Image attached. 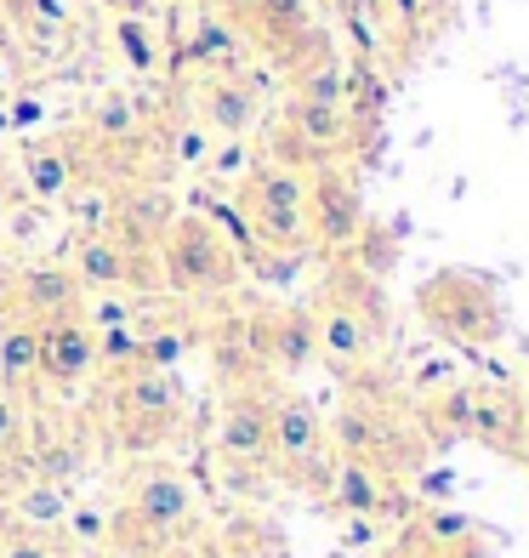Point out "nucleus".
<instances>
[{"mask_svg": "<svg viewBox=\"0 0 529 558\" xmlns=\"http://www.w3.org/2000/svg\"><path fill=\"white\" fill-rule=\"evenodd\" d=\"M17 12H29L40 29H63V23H69V0H17Z\"/></svg>", "mask_w": 529, "mask_h": 558, "instance_id": "nucleus-32", "label": "nucleus"}, {"mask_svg": "<svg viewBox=\"0 0 529 558\" xmlns=\"http://www.w3.org/2000/svg\"><path fill=\"white\" fill-rule=\"evenodd\" d=\"M331 439L342 456H353V462H376L382 468V456H387V427L376 422L370 411H359V404H347V411L331 422Z\"/></svg>", "mask_w": 529, "mask_h": 558, "instance_id": "nucleus-19", "label": "nucleus"}, {"mask_svg": "<svg viewBox=\"0 0 529 558\" xmlns=\"http://www.w3.org/2000/svg\"><path fill=\"white\" fill-rule=\"evenodd\" d=\"M347 69L336 63V58H319V63H308L302 69V81H296V97L302 104H336V109H347Z\"/></svg>", "mask_w": 529, "mask_h": 558, "instance_id": "nucleus-25", "label": "nucleus"}, {"mask_svg": "<svg viewBox=\"0 0 529 558\" xmlns=\"http://www.w3.org/2000/svg\"><path fill=\"white\" fill-rule=\"evenodd\" d=\"M211 148H217V137H211L194 114L176 120V125H165V160H171L176 171H206Z\"/></svg>", "mask_w": 529, "mask_h": 558, "instance_id": "nucleus-24", "label": "nucleus"}, {"mask_svg": "<svg viewBox=\"0 0 529 558\" xmlns=\"http://www.w3.org/2000/svg\"><path fill=\"white\" fill-rule=\"evenodd\" d=\"M86 308V286L74 279V268H58V263H35L17 274V314L29 325H46V319H63V314H81Z\"/></svg>", "mask_w": 529, "mask_h": 558, "instance_id": "nucleus-11", "label": "nucleus"}, {"mask_svg": "<svg viewBox=\"0 0 529 558\" xmlns=\"http://www.w3.org/2000/svg\"><path fill=\"white\" fill-rule=\"evenodd\" d=\"M0 383L7 388L40 383V325L29 319L7 325V337H0Z\"/></svg>", "mask_w": 529, "mask_h": 558, "instance_id": "nucleus-20", "label": "nucleus"}, {"mask_svg": "<svg viewBox=\"0 0 529 558\" xmlns=\"http://www.w3.org/2000/svg\"><path fill=\"white\" fill-rule=\"evenodd\" d=\"M23 183H29L35 199H69L74 183H81V148L69 137H46L23 148Z\"/></svg>", "mask_w": 529, "mask_h": 558, "instance_id": "nucleus-17", "label": "nucleus"}, {"mask_svg": "<svg viewBox=\"0 0 529 558\" xmlns=\"http://www.w3.org/2000/svg\"><path fill=\"white\" fill-rule=\"evenodd\" d=\"M313 314V342H319V360L336 365V371H359L370 353H376V337H382V308L370 296V279H353V291L331 286L319 296Z\"/></svg>", "mask_w": 529, "mask_h": 558, "instance_id": "nucleus-3", "label": "nucleus"}, {"mask_svg": "<svg viewBox=\"0 0 529 558\" xmlns=\"http://www.w3.org/2000/svg\"><path fill=\"white\" fill-rule=\"evenodd\" d=\"M12 132V114H7V97H0V137Z\"/></svg>", "mask_w": 529, "mask_h": 558, "instance_id": "nucleus-38", "label": "nucleus"}, {"mask_svg": "<svg viewBox=\"0 0 529 558\" xmlns=\"http://www.w3.org/2000/svg\"><path fill=\"white\" fill-rule=\"evenodd\" d=\"M222 148H211V160H206V171L211 177H222V183H234V177H245L250 171V155H245V137H217Z\"/></svg>", "mask_w": 529, "mask_h": 558, "instance_id": "nucleus-30", "label": "nucleus"}, {"mask_svg": "<svg viewBox=\"0 0 529 558\" xmlns=\"http://www.w3.org/2000/svg\"><path fill=\"white\" fill-rule=\"evenodd\" d=\"M81 445H69V439H52V445H40V456H35V473L29 478H46V485H69L74 473H81Z\"/></svg>", "mask_w": 529, "mask_h": 558, "instance_id": "nucleus-29", "label": "nucleus"}, {"mask_svg": "<svg viewBox=\"0 0 529 558\" xmlns=\"http://www.w3.org/2000/svg\"><path fill=\"white\" fill-rule=\"evenodd\" d=\"M103 7H109L114 17H155L160 0H103Z\"/></svg>", "mask_w": 529, "mask_h": 558, "instance_id": "nucleus-35", "label": "nucleus"}, {"mask_svg": "<svg viewBox=\"0 0 529 558\" xmlns=\"http://www.w3.org/2000/svg\"><path fill=\"white\" fill-rule=\"evenodd\" d=\"M239 217L268 251H291L296 257V251L313 240V228H308V177H302L296 166H280V160L250 166L245 189H239Z\"/></svg>", "mask_w": 529, "mask_h": 558, "instance_id": "nucleus-1", "label": "nucleus"}, {"mask_svg": "<svg viewBox=\"0 0 529 558\" xmlns=\"http://www.w3.org/2000/svg\"><path fill=\"white\" fill-rule=\"evenodd\" d=\"M268 439H273V456H280L285 468H313L319 450H324V422L308 399H273L268 404Z\"/></svg>", "mask_w": 529, "mask_h": 558, "instance_id": "nucleus-12", "label": "nucleus"}, {"mask_svg": "<svg viewBox=\"0 0 529 558\" xmlns=\"http://www.w3.org/2000/svg\"><path fill=\"white\" fill-rule=\"evenodd\" d=\"M63 530H69L74 542H103V536H109V519L97 513V507H69Z\"/></svg>", "mask_w": 529, "mask_h": 558, "instance_id": "nucleus-31", "label": "nucleus"}, {"mask_svg": "<svg viewBox=\"0 0 529 558\" xmlns=\"http://www.w3.org/2000/svg\"><path fill=\"white\" fill-rule=\"evenodd\" d=\"M125 524L148 530V536H171V530L194 524V490L183 473L171 468H143L132 478V496H125Z\"/></svg>", "mask_w": 529, "mask_h": 558, "instance_id": "nucleus-6", "label": "nucleus"}, {"mask_svg": "<svg viewBox=\"0 0 529 558\" xmlns=\"http://www.w3.org/2000/svg\"><path fill=\"white\" fill-rule=\"evenodd\" d=\"M137 132H143V104H137V97L103 92L91 104V137H103V143H137Z\"/></svg>", "mask_w": 529, "mask_h": 558, "instance_id": "nucleus-22", "label": "nucleus"}, {"mask_svg": "<svg viewBox=\"0 0 529 558\" xmlns=\"http://www.w3.org/2000/svg\"><path fill=\"white\" fill-rule=\"evenodd\" d=\"M74 279H81L86 291H132L143 286V257L132 245H120L114 234H86L81 245H74Z\"/></svg>", "mask_w": 529, "mask_h": 558, "instance_id": "nucleus-13", "label": "nucleus"}, {"mask_svg": "<svg viewBox=\"0 0 529 558\" xmlns=\"http://www.w3.org/2000/svg\"><path fill=\"white\" fill-rule=\"evenodd\" d=\"M331 501L342 507V513L353 519H370L387 507V473L376 462H353V456H342V462L331 468Z\"/></svg>", "mask_w": 529, "mask_h": 558, "instance_id": "nucleus-18", "label": "nucleus"}, {"mask_svg": "<svg viewBox=\"0 0 529 558\" xmlns=\"http://www.w3.org/2000/svg\"><path fill=\"white\" fill-rule=\"evenodd\" d=\"M250 23H257L268 40H291V35L308 29V0H262Z\"/></svg>", "mask_w": 529, "mask_h": 558, "instance_id": "nucleus-26", "label": "nucleus"}, {"mask_svg": "<svg viewBox=\"0 0 529 558\" xmlns=\"http://www.w3.org/2000/svg\"><path fill=\"white\" fill-rule=\"evenodd\" d=\"M97 371V331L81 314L40 325V383L46 388H81Z\"/></svg>", "mask_w": 529, "mask_h": 558, "instance_id": "nucleus-8", "label": "nucleus"}, {"mask_svg": "<svg viewBox=\"0 0 529 558\" xmlns=\"http://www.w3.org/2000/svg\"><path fill=\"white\" fill-rule=\"evenodd\" d=\"M69 485H46V478H29L17 496H12V519L29 524V530H63L69 519Z\"/></svg>", "mask_w": 529, "mask_h": 558, "instance_id": "nucleus-21", "label": "nucleus"}, {"mask_svg": "<svg viewBox=\"0 0 529 558\" xmlns=\"http://www.w3.org/2000/svg\"><path fill=\"white\" fill-rule=\"evenodd\" d=\"M262 114V97L245 74H206L194 86V120L206 125L211 137H245Z\"/></svg>", "mask_w": 529, "mask_h": 558, "instance_id": "nucleus-9", "label": "nucleus"}, {"mask_svg": "<svg viewBox=\"0 0 529 558\" xmlns=\"http://www.w3.org/2000/svg\"><path fill=\"white\" fill-rule=\"evenodd\" d=\"M257 7H262V0H229V7H222V12H229V17L239 23V29H245V23L257 17Z\"/></svg>", "mask_w": 529, "mask_h": 558, "instance_id": "nucleus-36", "label": "nucleus"}, {"mask_svg": "<svg viewBox=\"0 0 529 558\" xmlns=\"http://www.w3.org/2000/svg\"><path fill=\"white\" fill-rule=\"evenodd\" d=\"M250 342H257V360H268L273 371H308L319 360V342H313V314L308 308H280L250 325Z\"/></svg>", "mask_w": 529, "mask_h": 558, "instance_id": "nucleus-10", "label": "nucleus"}, {"mask_svg": "<svg viewBox=\"0 0 529 558\" xmlns=\"http://www.w3.org/2000/svg\"><path fill=\"white\" fill-rule=\"evenodd\" d=\"M222 7H229V0H199V12H222Z\"/></svg>", "mask_w": 529, "mask_h": 558, "instance_id": "nucleus-39", "label": "nucleus"}, {"mask_svg": "<svg viewBox=\"0 0 529 558\" xmlns=\"http://www.w3.org/2000/svg\"><path fill=\"white\" fill-rule=\"evenodd\" d=\"M171 222H176V206H171L165 189H132V194L114 199L109 234H114L120 245H132L137 257H148V251H160V240H165Z\"/></svg>", "mask_w": 529, "mask_h": 558, "instance_id": "nucleus-14", "label": "nucleus"}, {"mask_svg": "<svg viewBox=\"0 0 529 558\" xmlns=\"http://www.w3.org/2000/svg\"><path fill=\"white\" fill-rule=\"evenodd\" d=\"M12 81H17V74H12V58L0 52V97H12Z\"/></svg>", "mask_w": 529, "mask_h": 558, "instance_id": "nucleus-37", "label": "nucleus"}, {"mask_svg": "<svg viewBox=\"0 0 529 558\" xmlns=\"http://www.w3.org/2000/svg\"><path fill=\"white\" fill-rule=\"evenodd\" d=\"M160 274L171 291L188 296H217L239 279V251L222 240V228L211 217H176L160 240Z\"/></svg>", "mask_w": 529, "mask_h": 558, "instance_id": "nucleus-2", "label": "nucleus"}, {"mask_svg": "<svg viewBox=\"0 0 529 558\" xmlns=\"http://www.w3.org/2000/svg\"><path fill=\"white\" fill-rule=\"evenodd\" d=\"M188 353V331H176V325H165V331H143L137 342V365L148 371H171L176 360Z\"/></svg>", "mask_w": 529, "mask_h": 558, "instance_id": "nucleus-28", "label": "nucleus"}, {"mask_svg": "<svg viewBox=\"0 0 529 558\" xmlns=\"http://www.w3.org/2000/svg\"><path fill=\"white\" fill-rule=\"evenodd\" d=\"M421 314L456 342H490L501 337V302L484 279L472 274H433L421 286Z\"/></svg>", "mask_w": 529, "mask_h": 558, "instance_id": "nucleus-4", "label": "nucleus"}, {"mask_svg": "<svg viewBox=\"0 0 529 558\" xmlns=\"http://www.w3.org/2000/svg\"><path fill=\"white\" fill-rule=\"evenodd\" d=\"M245 58V29L229 12H199L183 35V63H194L199 74H239Z\"/></svg>", "mask_w": 529, "mask_h": 558, "instance_id": "nucleus-16", "label": "nucleus"}, {"mask_svg": "<svg viewBox=\"0 0 529 558\" xmlns=\"http://www.w3.org/2000/svg\"><path fill=\"white\" fill-rule=\"evenodd\" d=\"M114 52L132 63L137 74H155L160 69V29H155V17H114Z\"/></svg>", "mask_w": 529, "mask_h": 558, "instance_id": "nucleus-23", "label": "nucleus"}, {"mask_svg": "<svg viewBox=\"0 0 529 558\" xmlns=\"http://www.w3.org/2000/svg\"><path fill=\"white\" fill-rule=\"evenodd\" d=\"M308 228H313V240L331 245V251H347L353 240H359L365 199H359V183H353L347 171L319 166L308 177Z\"/></svg>", "mask_w": 529, "mask_h": 558, "instance_id": "nucleus-5", "label": "nucleus"}, {"mask_svg": "<svg viewBox=\"0 0 529 558\" xmlns=\"http://www.w3.org/2000/svg\"><path fill=\"white\" fill-rule=\"evenodd\" d=\"M137 342H143L137 325H114V331H97V365H103L109 376L132 371V365H137Z\"/></svg>", "mask_w": 529, "mask_h": 558, "instance_id": "nucleus-27", "label": "nucleus"}, {"mask_svg": "<svg viewBox=\"0 0 529 558\" xmlns=\"http://www.w3.org/2000/svg\"><path fill=\"white\" fill-rule=\"evenodd\" d=\"M217 450L229 456V462H245V468L268 462V456H273V439H268V399H257V393H234L229 404H222Z\"/></svg>", "mask_w": 529, "mask_h": 558, "instance_id": "nucleus-15", "label": "nucleus"}, {"mask_svg": "<svg viewBox=\"0 0 529 558\" xmlns=\"http://www.w3.org/2000/svg\"><path fill=\"white\" fill-rule=\"evenodd\" d=\"M0 558H58L46 542H35V536H12L7 547H0Z\"/></svg>", "mask_w": 529, "mask_h": 558, "instance_id": "nucleus-34", "label": "nucleus"}, {"mask_svg": "<svg viewBox=\"0 0 529 558\" xmlns=\"http://www.w3.org/2000/svg\"><path fill=\"white\" fill-rule=\"evenodd\" d=\"M176 416V376L171 371H148V365H132L120 371V422L132 427V445H155L165 439V427Z\"/></svg>", "mask_w": 529, "mask_h": 558, "instance_id": "nucleus-7", "label": "nucleus"}, {"mask_svg": "<svg viewBox=\"0 0 529 558\" xmlns=\"http://www.w3.org/2000/svg\"><path fill=\"white\" fill-rule=\"evenodd\" d=\"M17 434H23V411L12 404V393L0 388V456H7V450L17 445Z\"/></svg>", "mask_w": 529, "mask_h": 558, "instance_id": "nucleus-33", "label": "nucleus"}]
</instances>
